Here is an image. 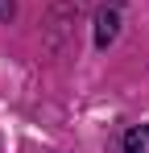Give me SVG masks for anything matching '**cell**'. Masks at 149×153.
<instances>
[{"mask_svg": "<svg viewBox=\"0 0 149 153\" xmlns=\"http://www.w3.org/2000/svg\"><path fill=\"white\" fill-rule=\"evenodd\" d=\"M116 33H120V13L108 4V8H99V13H95V46H99V50H108V46L116 42Z\"/></svg>", "mask_w": 149, "mask_h": 153, "instance_id": "1", "label": "cell"}, {"mask_svg": "<svg viewBox=\"0 0 149 153\" xmlns=\"http://www.w3.org/2000/svg\"><path fill=\"white\" fill-rule=\"evenodd\" d=\"M124 153H149V124H137L124 132Z\"/></svg>", "mask_w": 149, "mask_h": 153, "instance_id": "2", "label": "cell"}, {"mask_svg": "<svg viewBox=\"0 0 149 153\" xmlns=\"http://www.w3.org/2000/svg\"><path fill=\"white\" fill-rule=\"evenodd\" d=\"M13 13H17V0H0V21H13Z\"/></svg>", "mask_w": 149, "mask_h": 153, "instance_id": "3", "label": "cell"}]
</instances>
